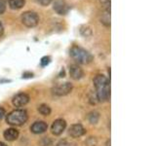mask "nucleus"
Segmentation results:
<instances>
[{"instance_id": "f257e3e1", "label": "nucleus", "mask_w": 156, "mask_h": 146, "mask_svg": "<svg viewBox=\"0 0 156 146\" xmlns=\"http://www.w3.org/2000/svg\"><path fill=\"white\" fill-rule=\"evenodd\" d=\"M94 85L96 88L97 99L104 102L110 97V83L108 78L104 75H97L94 78Z\"/></svg>"}, {"instance_id": "f03ea898", "label": "nucleus", "mask_w": 156, "mask_h": 146, "mask_svg": "<svg viewBox=\"0 0 156 146\" xmlns=\"http://www.w3.org/2000/svg\"><path fill=\"white\" fill-rule=\"evenodd\" d=\"M70 57L80 64H88L93 61V56L85 49L78 46H72L69 50Z\"/></svg>"}, {"instance_id": "7ed1b4c3", "label": "nucleus", "mask_w": 156, "mask_h": 146, "mask_svg": "<svg viewBox=\"0 0 156 146\" xmlns=\"http://www.w3.org/2000/svg\"><path fill=\"white\" fill-rule=\"evenodd\" d=\"M27 112L23 109H16L11 111L6 116V122L12 126H22L27 121Z\"/></svg>"}, {"instance_id": "20e7f679", "label": "nucleus", "mask_w": 156, "mask_h": 146, "mask_svg": "<svg viewBox=\"0 0 156 146\" xmlns=\"http://www.w3.org/2000/svg\"><path fill=\"white\" fill-rule=\"evenodd\" d=\"M22 22L27 27H34L39 23V17L35 12L27 11L22 15Z\"/></svg>"}, {"instance_id": "39448f33", "label": "nucleus", "mask_w": 156, "mask_h": 146, "mask_svg": "<svg viewBox=\"0 0 156 146\" xmlns=\"http://www.w3.org/2000/svg\"><path fill=\"white\" fill-rule=\"evenodd\" d=\"M72 91V85L70 83L66 82V83H62V84H58L53 88V94L58 96H66Z\"/></svg>"}, {"instance_id": "423d86ee", "label": "nucleus", "mask_w": 156, "mask_h": 146, "mask_svg": "<svg viewBox=\"0 0 156 146\" xmlns=\"http://www.w3.org/2000/svg\"><path fill=\"white\" fill-rule=\"evenodd\" d=\"M53 9L55 10V12L58 15L65 16L70 10V6L67 4L66 0H55V2L53 4Z\"/></svg>"}, {"instance_id": "0eeeda50", "label": "nucleus", "mask_w": 156, "mask_h": 146, "mask_svg": "<svg viewBox=\"0 0 156 146\" xmlns=\"http://www.w3.org/2000/svg\"><path fill=\"white\" fill-rule=\"evenodd\" d=\"M66 123L63 119H57L55 122L53 123L51 127V130L53 134L55 135H60L62 134V131L66 130Z\"/></svg>"}, {"instance_id": "6e6552de", "label": "nucleus", "mask_w": 156, "mask_h": 146, "mask_svg": "<svg viewBox=\"0 0 156 146\" xmlns=\"http://www.w3.org/2000/svg\"><path fill=\"white\" fill-rule=\"evenodd\" d=\"M28 101H29V96L27 94H24V92H21V94H18L17 96H15L12 100L14 106H16V107L24 106L28 103Z\"/></svg>"}, {"instance_id": "1a4fd4ad", "label": "nucleus", "mask_w": 156, "mask_h": 146, "mask_svg": "<svg viewBox=\"0 0 156 146\" xmlns=\"http://www.w3.org/2000/svg\"><path fill=\"white\" fill-rule=\"evenodd\" d=\"M86 133V130L84 129L81 124H74L69 128V134L71 137H80Z\"/></svg>"}, {"instance_id": "9d476101", "label": "nucleus", "mask_w": 156, "mask_h": 146, "mask_svg": "<svg viewBox=\"0 0 156 146\" xmlns=\"http://www.w3.org/2000/svg\"><path fill=\"white\" fill-rule=\"evenodd\" d=\"M47 129H48V125L44 121H37L35 123H33V125L30 127V130L35 134L45 133Z\"/></svg>"}, {"instance_id": "9b49d317", "label": "nucleus", "mask_w": 156, "mask_h": 146, "mask_svg": "<svg viewBox=\"0 0 156 146\" xmlns=\"http://www.w3.org/2000/svg\"><path fill=\"white\" fill-rule=\"evenodd\" d=\"M69 74L72 79L79 80L83 77V75H84V71H83L82 68L80 66H78L77 64H72L69 67Z\"/></svg>"}, {"instance_id": "f8f14e48", "label": "nucleus", "mask_w": 156, "mask_h": 146, "mask_svg": "<svg viewBox=\"0 0 156 146\" xmlns=\"http://www.w3.org/2000/svg\"><path fill=\"white\" fill-rule=\"evenodd\" d=\"M4 138L8 140V141H14V140H16L18 137H19V131L16 130V129H8L4 131Z\"/></svg>"}, {"instance_id": "ddd939ff", "label": "nucleus", "mask_w": 156, "mask_h": 146, "mask_svg": "<svg viewBox=\"0 0 156 146\" xmlns=\"http://www.w3.org/2000/svg\"><path fill=\"white\" fill-rule=\"evenodd\" d=\"M26 0H8V4L11 9L13 10H19L24 6Z\"/></svg>"}, {"instance_id": "4468645a", "label": "nucleus", "mask_w": 156, "mask_h": 146, "mask_svg": "<svg viewBox=\"0 0 156 146\" xmlns=\"http://www.w3.org/2000/svg\"><path fill=\"white\" fill-rule=\"evenodd\" d=\"M101 23L105 26H110V10H105V13L101 18Z\"/></svg>"}, {"instance_id": "2eb2a0df", "label": "nucleus", "mask_w": 156, "mask_h": 146, "mask_svg": "<svg viewBox=\"0 0 156 146\" xmlns=\"http://www.w3.org/2000/svg\"><path fill=\"white\" fill-rule=\"evenodd\" d=\"M79 32L82 36L89 37L92 35V28L89 26H87V24H83V26H81L79 28Z\"/></svg>"}, {"instance_id": "dca6fc26", "label": "nucleus", "mask_w": 156, "mask_h": 146, "mask_svg": "<svg viewBox=\"0 0 156 146\" xmlns=\"http://www.w3.org/2000/svg\"><path fill=\"white\" fill-rule=\"evenodd\" d=\"M99 119H100V114L98 113L97 111H93L88 115V120H89V122L93 125H96L98 122H99Z\"/></svg>"}, {"instance_id": "f3484780", "label": "nucleus", "mask_w": 156, "mask_h": 146, "mask_svg": "<svg viewBox=\"0 0 156 146\" xmlns=\"http://www.w3.org/2000/svg\"><path fill=\"white\" fill-rule=\"evenodd\" d=\"M38 111H39V113L44 116H48L51 114V108L47 104H41L38 107Z\"/></svg>"}, {"instance_id": "a211bd4d", "label": "nucleus", "mask_w": 156, "mask_h": 146, "mask_svg": "<svg viewBox=\"0 0 156 146\" xmlns=\"http://www.w3.org/2000/svg\"><path fill=\"white\" fill-rule=\"evenodd\" d=\"M56 146H74V143L71 142V141H69V140L62 139V140L58 141Z\"/></svg>"}, {"instance_id": "6ab92c4d", "label": "nucleus", "mask_w": 156, "mask_h": 146, "mask_svg": "<svg viewBox=\"0 0 156 146\" xmlns=\"http://www.w3.org/2000/svg\"><path fill=\"white\" fill-rule=\"evenodd\" d=\"M50 61H51V57H43L41 58V61H40V63H41L42 66H46V65L49 64V63H50Z\"/></svg>"}, {"instance_id": "aec40b11", "label": "nucleus", "mask_w": 156, "mask_h": 146, "mask_svg": "<svg viewBox=\"0 0 156 146\" xmlns=\"http://www.w3.org/2000/svg\"><path fill=\"white\" fill-rule=\"evenodd\" d=\"M100 2L105 7V10H110V0H100Z\"/></svg>"}, {"instance_id": "412c9836", "label": "nucleus", "mask_w": 156, "mask_h": 146, "mask_svg": "<svg viewBox=\"0 0 156 146\" xmlns=\"http://www.w3.org/2000/svg\"><path fill=\"white\" fill-rule=\"evenodd\" d=\"M5 11H6V2L5 0H0V15L4 14Z\"/></svg>"}, {"instance_id": "4be33fe9", "label": "nucleus", "mask_w": 156, "mask_h": 146, "mask_svg": "<svg viewBox=\"0 0 156 146\" xmlns=\"http://www.w3.org/2000/svg\"><path fill=\"white\" fill-rule=\"evenodd\" d=\"M34 1L42 5V6H47V5H49L52 2V0H34Z\"/></svg>"}, {"instance_id": "5701e85b", "label": "nucleus", "mask_w": 156, "mask_h": 146, "mask_svg": "<svg viewBox=\"0 0 156 146\" xmlns=\"http://www.w3.org/2000/svg\"><path fill=\"white\" fill-rule=\"evenodd\" d=\"M3 33H4V26H3V23H1V21H0V37L3 35Z\"/></svg>"}, {"instance_id": "b1692460", "label": "nucleus", "mask_w": 156, "mask_h": 146, "mask_svg": "<svg viewBox=\"0 0 156 146\" xmlns=\"http://www.w3.org/2000/svg\"><path fill=\"white\" fill-rule=\"evenodd\" d=\"M33 74L32 73H23V78H32Z\"/></svg>"}, {"instance_id": "393cba45", "label": "nucleus", "mask_w": 156, "mask_h": 146, "mask_svg": "<svg viewBox=\"0 0 156 146\" xmlns=\"http://www.w3.org/2000/svg\"><path fill=\"white\" fill-rule=\"evenodd\" d=\"M5 115V110L2 108V107H0V120H1Z\"/></svg>"}, {"instance_id": "a878e982", "label": "nucleus", "mask_w": 156, "mask_h": 146, "mask_svg": "<svg viewBox=\"0 0 156 146\" xmlns=\"http://www.w3.org/2000/svg\"><path fill=\"white\" fill-rule=\"evenodd\" d=\"M63 76H65V70H62L61 71V74H60V77H63Z\"/></svg>"}, {"instance_id": "bb28decb", "label": "nucleus", "mask_w": 156, "mask_h": 146, "mask_svg": "<svg viewBox=\"0 0 156 146\" xmlns=\"http://www.w3.org/2000/svg\"><path fill=\"white\" fill-rule=\"evenodd\" d=\"M106 146H110V139L106 141Z\"/></svg>"}, {"instance_id": "cd10ccee", "label": "nucleus", "mask_w": 156, "mask_h": 146, "mask_svg": "<svg viewBox=\"0 0 156 146\" xmlns=\"http://www.w3.org/2000/svg\"><path fill=\"white\" fill-rule=\"evenodd\" d=\"M0 146H7L5 143H3V142H0Z\"/></svg>"}]
</instances>
